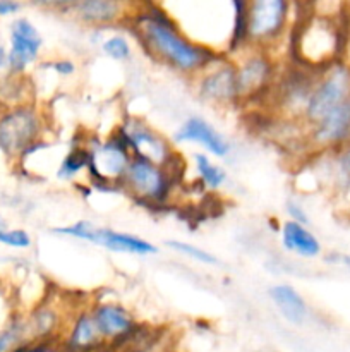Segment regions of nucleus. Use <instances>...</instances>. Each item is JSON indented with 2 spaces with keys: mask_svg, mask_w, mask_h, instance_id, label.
<instances>
[{
  "mask_svg": "<svg viewBox=\"0 0 350 352\" xmlns=\"http://www.w3.org/2000/svg\"><path fill=\"white\" fill-rule=\"evenodd\" d=\"M112 133L122 141L132 158L185 170V162L178 153L177 144L143 117L126 116L117 122Z\"/></svg>",
  "mask_w": 350,
  "mask_h": 352,
  "instance_id": "7",
  "label": "nucleus"
},
{
  "mask_svg": "<svg viewBox=\"0 0 350 352\" xmlns=\"http://www.w3.org/2000/svg\"><path fill=\"white\" fill-rule=\"evenodd\" d=\"M280 244L287 253L304 260H314L323 254V244L319 237L304 223L285 220L278 227Z\"/></svg>",
  "mask_w": 350,
  "mask_h": 352,
  "instance_id": "22",
  "label": "nucleus"
},
{
  "mask_svg": "<svg viewBox=\"0 0 350 352\" xmlns=\"http://www.w3.org/2000/svg\"><path fill=\"white\" fill-rule=\"evenodd\" d=\"M0 244L16 251H27L33 246V236L23 227H0Z\"/></svg>",
  "mask_w": 350,
  "mask_h": 352,
  "instance_id": "28",
  "label": "nucleus"
},
{
  "mask_svg": "<svg viewBox=\"0 0 350 352\" xmlns=\"http://www.w3.org/2000/svg\"><path fill=\"white\" fill-rule=\"evenodd\" d=\"M51 129L47 109L38 100L0 109V153L19 164L33 148L48 140Z\"/></svg>",
  "mask_w": 350,
  "mask_h": 352,
  "instance_id": "5",
  "label": "nucleus"
},
{
  "mask_svg": "<svg viewBox=\"0 0 350 352\" xmlns=\"http://www.w3.org/2000/svg\"><path fill=\"white\" fill-rule=\"evenodd\" d=\"M182 177L184 170L132 158L120 191L137 205L161 210L174 201Z\"/></svg>",
  "mask_w": 350,
  "mask_h": 352,
  "instance_id": "6",
  "label": "nucleus"
},
{
  "mask_svg": "<svg viewBox=\"0 0 350 352\" xmlns=\"http://www.w3.org/2000/svg\"><path fill=\"white\" fill-rule=\"evenodd\" d=\"M57 346L43 342H26L12 352H57Z\"/></svg>",
  "mask_w": 350,
  "mask_h": 352,
  "instance_id": "33",
  "label": "nucleus"
},
{
  "mask_svg": "<svg viewBox=\"0 0 350 352\" xmlns=\"http://www.w3.org/2000/svg\"><path fill=\"white\" fill-rule=\"evenodd\" d=\"M26 342H30V339H27L24 315L17 313L7 325L0 329V352H12Z\"/></svg>",
  "mask_w": 350,
  "mask_h": 352,
  "instance_id": "27",
  "label": "nucleus"
},
{
  "mask_svg": "<svg viewBox=\"0 0 350 352\" xmlns=\"http://www.w3.org/2000/svg\"><path fill=\"white\" fill-rule=\"evenodd\" d=\"M81 301H71L60 292L48 289L47 294L31 306L24 315L30 342H43L57 346L64 333L67 320Z\"/></svg>",
  "mask_w": 350,
  "mask_h": 352,
  "instance_id": "12",
  "label": "nucleus"
},
{
  "mask_svg": "<svg viewBox=\"0 0 350 352\" xmlns=\"http://www.w3.org/2000/svg\"><path fill=\"white\" fill-rule=\"evenodd\" d=\"M106 347L89 309V299L81 301L71 313L57 344L58 352H100Z\"/></svg>",
  "mask_w": 350,
  "mask_h": 352,
  "instance_id": "19",
  "label": "nucleus"
},
{
  "mask_svg": "<svg viewBox=\"0 0 350 352\" xmlns=\"http://www.w3.org/2000/svg\"><path fill=\"white\" fill-rule=\"evenodd\" d=\"M230 57L235 65L240 107L266 102L280 74L278 58L271 52L253 47H242Z\"/></svg>",
  "mask_w": 350,
  "mask_h": 352,
  "instance_id": "10",
  "label": "nucleus"
},
{
  "mask_svg": "<svg viewBox=\"0 0 350 352\" xmlns=\"http://www.w3.org/2000/svg\"><path fill=\"white\" fill-rule=\"evenodd\" d=\"M98 34V48L106 58L119 64H126L132 58L134 47L130 41V34L120 33V31H95Z\"/></svg>",
  "mask_w": 350,
  "mask_h": 352,
  "instance_id": "25",
  "label": "nucleus"
},
{
  "mask_svg": "<svg viewBox=\"0 0 350 352\" xmlns=\"http://www.w3.org/2000/svg\"><path fill=\"white\" fill-rule=\"evenodd\" d=\"M165 246L170 251H174L178 256L185 258V260L192 261V263L202 265V267H220V260L211 253V251L205 250V248L198 246V244L187 243L182 239H168L165 241Z\"/></svg>",
  "mask_w": 350,
  "mask_h": 352,
  "instance_id": "26",
  "label": "nucleus"
},
{
  "mask_svg": "<svg viewBox=\"0 0 350 352\" xmlns=\"http://www.w3.org/2000/svg\"><path fill=\"white\" fill-rule=\"evenodd\" d=\"M343 28H345V38H347L345 55H343V62H347V64L350 65V0H349V7H347L345 19H343Z\"/></svg>",
  "mask_w": 350,
  "mask_h": 352,
  "instance_id": "36",
  "label": "nucleus"
},
{
  "mask_svg": "<svg viewBox=\"0 0 350 352\" xmlns=\"http://www.w3.org/2000/svg\"><path fill=\"white\" fill-rule=\"evenodd\" d=\"M38 67L47 69V71L54 72L57 78L62 79H69L78 72V64H75L72 58L67 57H58V58H51V60H41L38 64Z\"/></svg>",
  "mask_w": 350,
  "mask_h": 352,
  "instance_id": "29",
  "label": "nucleus"
},
{
  "mask_svg": "<svg viewBox=\"0 0 350 352\" xmlns=\"http://www.w3.org/2000/svg\"><path fill=\"white\" fill-rule=\"evenodd\" d=\"M285 213H287V220H292V222L304 223V226L311 223L307 210L304 208V205L297 198L287 199V203H285Z\"/></svg>",
  "mask_w": 350,
  "mask_h": 352,
  "instance_id": "31",
  "label": "nucleus"
},
{
  "mask_svg": "<svg viewBox=\"0 0 350 352\" xmlns=\"http://www.w3.org/2000/svg\"><path fill=\"white\" fill-rule=\"evenodd\" d=\"M54 177L65 184H79L81 181L88 182V153H86L82 134L74 136L65 146Z\"/></svg>",
  "mask_w": 350,
  "mask_h": 352,
  "instance_id": "23",
  "label": "nucleus"
},
{
  "mask_svg": "<svg viewBox=\"0 0 350 352\" xmlns=\"http://www.w3.org/2000/svg\"><path fill=\"white\" fill-rule=\"evenodd\" d=\"M191 167L198 184L202 189H206V191L220 192L229 184L230 175L226 168L220 164V160L202 153V151H194L192 153Z\"/></svg>",
  "mask_w": 350,
  "mask_h": 352,
  "instance_id": "24",
  "label": "nucleus"
},
{
  "mask_svg": "<svg viewBox=\"0 0 350 352\" xmlns=\"http://www.w3.org/2000/svg\"><path fill=\"white\" fill-rule=\"evenodd\" d=\"M24 3L21 0H0V19L2 17H16L23 10Z\"/></svg>",
  "mask_w": 350,
  "mask_h": 352,
  "instance_id": "32",
  "label": "nucleus"
},
{
  "mask_svg": "<svg viewBox=\"0 0 350 352\" xmlns=\"http://www.w3.org/2000/svg\"><path fill=\"white\" fill-rule=\"evenodd\" d=\"M89 309L93 313L100 333L106 346L117 347L122 344L139 325V320L129 306L113 298H89Z\"/></svg>",
  "mask_w": 350,
  "mask_h": 352,
  "instance_id": "16",
  "label": "nucleus"
},
{
  "mask_svg": "<svg viewBox=\"0 0 350 352\" xmlns=\"http://www.w3.org/2000/svg\"><path fill=\"white\" fill-rule=\"evenodd\" d=\"M86 153H88V184L100 189L120 191L126 172L132 157L122 141L113 133L106 136L82 134Z\"/></svg>",
  "mask_w": 350,
  "mask_h": 352,
  "instance_id": "9",
  "label": "nucleus"
},
{
  "mask_svg": "<svg viewBox=\"0 0 350 352\" xmlns=\"http://www.w3.org/2000/svg\"><path fill=\"white\" fill-rule=\"evenodd\" d=\"M78 2L79 0H30L31 6L36 7V9L45 10V12L60 14V16H67Z\"/></svg>",
  "mask_w": 350,
  "mask_h": 352,
  "instance_id": "30",
  "label": "nucleus"
},
{
  "mask_svg": "<svg viewBox=\"0 0 350 352\" xmlns=\"http://www.w3.org/2000/svg\"><path fill=\"white\" fill-rule=\"evenodd\" d=\"M172 141L175 144H191L199 148V151L216 160H225L233 151L232 141L201 116H189L187 119L182 120Z\"/></svg>",
  "mask_w": 350,
  "mask_h": 352,
  "instance_id": "17",
  "label": "nucleus"
},
{
  "mask_svg": "<svg viewBox=\"0 0 350 352\" xmlns=\"http://www.w3.org/2000/svg\"><path fill=\"white\" fill-rule=\"evenodd\" d=\"M167 352H178V351H174V349H170V351H167Z\"/></svg>",
  "mask_w": 350,
  "mask_h": 352,
  "instance_id": "37",
  "label": "nucleus"
},
{
  "mask_svg": "<svg viewBox=\"0 0 350 352\" xmlns=\"http://www.w3.org/2000/svg\"><path fill=\"white\" fill-rule=\"evenodd\" d=\"M268 299L281 320L294 327H304L311 320V308L304 296L290 284H273L268 287Z\"/></svg>",
  "mask_w": 350,
  "mask_h": 352,
  "instance_id": "21",
  "label": "nucleus"
},
{
  "mask_svg": "<svg viewBox=\"0 0 350 352\" xmlns=\"http://www.w3.org/2000/svg\"><path fill=\"white\" fill-rule=\"evenodd\" d=\"M191 40L230 57L244 47V0H151Z\"/></svg>",
  "mask_w": 350,
  "mask_h": 352,
  "instance_id": "2",
  "label": "nucleus"
},
{
  "mask_svg": "<svg viewBox=\"0 0 350 352\" xmlns=\"http://www.w3.org/2000/svg\"><path fill=\"white\" fill-rule=\"evenodd\" d=\"M191 82L199 102L211 109L226 110L240 107L235 65L232 57L225 55L216 57L198 76H194Z\"/></svg>",
  "mask_w": 350,
  "mask_h": 352,
  "instance_id": "13",
  "label": "nucleus"
},
{
  "mask_svg": "<svg viewBox=\"0 0 350 352\" xmlns=\"http://www.w3.org/2000/svg\"><path fill=\"white\" fill-rule=\"evenodd\" d=\"M326 263L336 265V267H343L350 272V254L347 253H338V251H333V253L325 254Z\"/></svg>",
  "mask_w": 350,
  "mask_h": 352,
  "instance_id": "34",
  "label": "nucleus"
},
{
  "mask_svg": "<svg viewBox=\"0 0 350 352\" xmlns=\"http://www.w3.org/2000/svg\"><path fill=\"white\" fill-rule=\"evenodd\" d=\"M126 30L141 50L156 64L191 81L220 55L196 43L156 3L139 0Z\"/></svg>",
  "mask_w": 350,
  "mask_h": 352,
  "instance_id": "1",
  "label": "nucleus"
},
{
  "mask_svg": "<svg viewBox=\"0 0 350 352\" xmlns=\"http://www.w3.org/2000/svg\"><path fill=\"white\" fill-rule=\"evenodd\" d=\"M350 143V98L305 131L309 155L326 153Z\"/></svg>",
  "mask_w": 350,
  "mask_h": 352,
  "instance_id": "18",
  "label": "nucleus"
},
{
  "mask_svg": "<svg viewBox=\"0 0 350 352\" xmlns=\"http://www.w3.org/2000/svg\"><path fill=\"white\" fill-rule=\"evenodd\" d=\"M318 157L323 162L312 165V172L319 184H326L340 198H350V143Z\"/></svg>",
  "mask_w": 350,
  "mask_h": 352,
  "instance_id": "20",
  "label": "nucleus"
},
{
  "mask_svg": "<svg viewBox=\"0 0 350 352\" xmlns=\"http://www.w3.org/2000/svg\"><path fill=\"white\" fill-rule=\"evenodd\" d=\"M345 28L338 21L323 19L307 12H299L297 21L288 34V62L319 72L345 55Z\"/></svg>",
  "mask_w": 350,
  "mask_h": 352,
  "instance_id": "3",
  "label": "nucleus"
},
{
  "mask_svg": "<svg viewBox=\"0 0 350 352\" xmlns=\"http://www.w3.org/2000/svg\"><path fill=\"white\" fill-rule=\"evenodd\" d=\"M9 74V58H7V43L2 40V28H0V78Z\"/></svg>",
  "mask_w": 350,
  "mask_h": 352,
  "instance_id": "35",
  "label": "nucleus"
},
{
  "mask_svg": "<svg viewBox=\"0 0 350 352\" xmlns=\"http://www.w3.org/2000/svg\"><path fill=\"white\" fill-rule=\"evenodd\" d=\"M139 0H79L65 17L89 31L126 28Z\"/></svg>",
  "mask_w": 350,
  "mask_h": 352,
  "instance_id": "15",
  "label": "nucleus"
},
{
  "mask_svg": "<svg viewBox=\"0 0 350 352\" xmlns=\"http://www.w3.org/2000/svg\"><path fill=\"white\" fill-rule=\"evenodd\" d=\"M350 98V65L340 60L316 74L307 105H305L304 122L305 129L328 116L329 112L345 103Z\"/></svg>",
  "mask_w": 350,
  "mask_h": 352,
  "instance_id": "11",
  "label": "nucleus"
},
{
  "mask_svg": "<svg viewBox=\"0 0 350 352\" xmlns=\"http://www.w3.org/2000/svg\"><path fill=\"white\" fill-rule=\"evenodd\" d=\"M7 58L9 74L30 76L41 62L45 38L40 28L26 16H16L7 28Z\"/></svg>",
  "mask_w": 350,
  "mask_h": 352,
  "instance_id": "14",
  "label": "nucleus"
},
{
  "mask_svg": "<svg viewBox=\"0 0 350 352\" xmlns=\"http://www.w3.org/2000/svg\"><path fill=\"white\" fill-rule=\"evenodd\" d=\"M51 234L64 239L78 241V243L93 244L103 248L115 254H127V256L150 258L158 254V246L150 239L137 236V234L117 230L112 227L98 226L91 220H75L67 226H58L51 229Z\"/></svg>",
  "mask_w": 350,
  "mask_h": 352,
  "instance_id": "8",
  "label": "nucleus"
},
{
  "mask_svg": "<svg viewBox=\"0 0 350 352\" xmlns=\"http://www.w3.org/2000/svg\"><path fill=\"white\" fill-rule=\"evenodd\" d=\"M301 7L297 0H244V47L275 55L288 41Z\"/></svg>",
  "mask_w": 350,
  "mask_h": 352,
  "instance_id": "4",
  "label": "nucleus"
}]
</instances>
